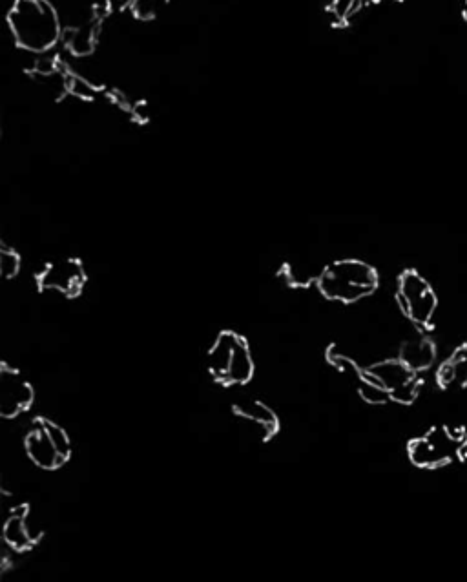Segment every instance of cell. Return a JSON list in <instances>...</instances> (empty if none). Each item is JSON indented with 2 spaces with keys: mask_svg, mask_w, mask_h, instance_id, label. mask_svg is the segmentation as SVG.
<instances>
[{
  "mask_svg": "<svg viewBox=\"0 0 467 582\" xmlns=\"http://www.w3.org/2000/svg\"><path fill=\"white\" fill-rule=\"evenodd\" d=\"M8 24L15 44L26 52H48L63 35L59 13L48 0H15Z\"/></svg>",
  "mask_w": 467,
  "mask_h": 582,
  "instance_id": "obj_1",
  "label": "cell"
},
{
  "mask_svg": "<svg viewBox=\"0 0 467 582\" xmlns=\"http://www.w3.org/2000/svg\"><path fill=\"white\" fill-rule=\"evenodd\" d=\"M378 272L360 260L334 261L323 269L318 289L327 300L354 303L371 296L378 289Z\"/></svg>",
  "mask_w": 467,
  "mask_h": 582,
  "instance_id": "obj_2",
  "label": "cell"
},
{
  "mask_svg": "<svg viewBox=\"0 0 467 582\" xmlns=\"http://www.w3.org/2000/svg\"><path fill=\"white\" fill-rule=\"evenodd\" d=\"M407 455L416 468L440 469L467 460V431L464 427L435 426L424 437L407 446Z\"/></svg>",
  "mask_w": 467,
  "mask_h": 582,
  "instance_id": "obj_3",
  "label": "cell"
},
{
  "mask_svg": "<svg viewBox=\"0 0 467 582\" xmlns=\"http://www.w3.org/2000/svg\"><path fill=\"white\" fill-rule=\"evenodd\" d=\"M208 371L223 385H243L254 376V362L247 340L234 331H223L208 353Z\"/></svg>",
  "mask_w": 467,
  "mask_h": 582,
  "instance_id": "obj_4",
  "label": "cell"
},
{
  "mask_svg": "<svg viewBox=\"0 0 467 582\" xmlns=\"http://www.w3.org/2000/svg\"><path fill=\"white\" fill-rule=\"evenodd\" d=\"M24 447L37 468H63L72 457V442L63 427L42 418L33 422L32 431L24 440Z\"/></svg>",
  "mask_w": 467,
  "mask_h": 582,
  "instance_id": "obj_5",
  "label": "cell"
},
{
  "mask_svg": "<svg viewBox=\"0 0 467 582\" xmlns=\"http://www.w3.org/2000/svg\"><path fill=\"white\" fill-rule=\"evenodd\" d=\"M396 302L405 316L415 323L416 327L422 329H427L431 325L438 307V298L433 287L424 276H420L413 269L402 272V276L398 278Z\"/></svg>",
  "mask_w": 467,
  "mask_h": 582,
  "instance_id": "obj_6",
  "label": "cell"
},
{
  "mask_svg": "<svg viewBox=\"0 0 467 582\" xmlns=\"http://www.w3.org/2000/svg\"><path fill=\"white\" fill-rule=\"evenodd\" d=\"M365 371L384 387L393 402H398L402 406H411L420 395V389L424 384L420 373L404 364L400 358L385 360Z\"/></svg>",
  "mask_w": 467,
  "mask_h": 582,
  "instance_id": "obj_7",
  "label": "cell"
},
{
  "mask_svg": "<svg viewBox=\"0 0 467 582\" xmlns=\"http://www.w3.org/2000/svg\"><path fill=\"white\" fill-rule=\"evenodd\" d=\"M86 280L83 263L75 258H66L48 263L39 274L37 283L41 291L59 292L66 298H77L83 292Z\"/></svg>",
  "mask_w": 467,
  "mask_h": 582,
  "instance_id": "obj_8",
  "label": "cell"
},
{
  "mask_svg": "<svg viewBox=\"0 0 467 582\" xmlns=\"http://www.w3.org/2000/svg\"><path fill=\"white\" fill-rule=\"evenodd\" d=\"M33 404V387L19 371L2 365L0 369V415L15 418Z\"/></svg>",
  "mask_w": 467,
  "mask_h": 582,
  "instance_id": "obj_9",
  "label": "cell"
},
{
  "mask_svg": "<svg viewBox=\"0 0 467 582\" xmlns=\"http://www.w3.org/2000/svg\"><path fill=\"white\" fill-rule=\"evenodd\" d=\"M28 513H30L28 506H19L13 510L4 524V541L11 550L19 553L32 550L33 544L37 542L28 528Z\"/></svg>",
  "mask_w": 467,
  "mask_h": 582,
  "instance_id": "obj_10",
  "label": "cell"
},
{
  "mask_svg": "<svg viewBox=\"0 0 467 582\" xmlns=\"http://www.w3.org/2000/svg\"><path fill=\"white\" fill-rule=\"evenodd\" d=\"M436 382L442 389L467 387V343H462L436 371Z\"/></svg>",
  "mask_w": 467,
  "mask_h": 582,
  "instance_id": "obj_11",
  "label": "cell"
},
{
  "mask_svg": "<svg viewBox=\"0 0 467 582\" xmlns=\"http://www.w3.org/2000/svg\"><path fill=\"white\" fill-rule=\"evenodd\" d=\"M400 360L418 373L427 371L436 360V345L429 336H415L402 345Z\"/></svg>",
  "mask_w": 467,
  "mask_h": 582,
  "instance_id": "obj_12",
  "label": "cell"
},
{
  "mask_svg": "<svg viewBox=\"0 0 467 582\" xmlns=\"http://www.w3.org/2000/svg\"><path fill=\"white\" fill-rule=\"evenodd\" d=\"M238 415L245 416L250 422H256L258 426L263 429V435H265V440L274 437L280 429V422H278V416L274 415L270 411L269 407L261 402H249L245 406H238L234 409Z\"/></svg>",
  "mask_w": 467,
  "mask_h": 582,
  "instance_id": "obj_13",
  "label": "cell"
},
{
  "mask_svg": "<svg viewBox=\"0 0 467 582\" xmlns=\"http://www.w3.org/2000/svg\"><path fill=\"white\" fill-rule=\"evenodd\" d=\"M97 41V21L86 22L83 26L68 32V48L75 55H88L94 52Z\"/></svg>",
  "mask_w": 467,
  "mask_h": 582,
  "instance_id": "obj_14",
  "label": "cell"
},
{
  "mask_svg": "<svg viewBox=\"0 0 467 582\" xmlns=\"http://www.w3.org/2000/svg\"><path fill=\"white\" fill-rule=\"evenodd\" d=\"M367 2L369 0H333L329 11H331L336 24L345 26V24L353 21L358 13H362L365 10Z\"/></svg>",
  "mask_w": 467,
  "mask_h": 582,
  "instance_id": "obj_15",
  "label": "cell"
},
{
  "mask_svg": "<svg viewBox=\"0 0 467 582\" xmlns=\"http://www.w3.org/2000/svg\"><path fill=\"white\" fill-rule=\"evenodd\" d=\"M19 271H21V256L15 250L6 249V247L0 250V274L6 280H11L19 274Z\"/></svg>",
  "mask_w": 467,
  "mask_h": 582,
  "instance_id": "obj_16",
  "label": "cell"
},
{
  "mask_svg": "<svg viewBox=\"0 0 467 582\" xmlns=\"http://www.w3.org/2000/svg\"><path fill=\"white\" fill-rule=\"evenodd\" d=\"M168 0H134L132 2V11L135 17L141 21H150L154 19L159 10L167 4Z\"/></svg>",
  "mask_w": 467,
  "mask_h": 582,
  "instance_id": "obj_17",
  "label": "cell"
},
{
  "mask_svg": "<svg viewBox=\"0 0 467 582\" xmlns=\"http://www.w3.org/2000/svg\"><path fill=\"white\" fill-rule=\"evenodd\" d=\"M464 19H466V21H467V0H466V6H464Z\"/></svg>",
  "mask_w": 467,
  "mask_h": 582,
  "instance_id": "obj_18",
  "label": "cell"
},
{
  "mask_svg": "<svg viewBox=\"0 0 467 582\" xmlns=\"http://www.w3.org/2000/svg\"><path fill=\"white\" fill-rule=\"evenodd\" d=\"M373 2H380V0H373Z\"/></svg>",
  "mask_w": 467,
  "mask_h": 582,
  "instance_id": "obj_19",
  "label": "cell"
}]
</instances>
